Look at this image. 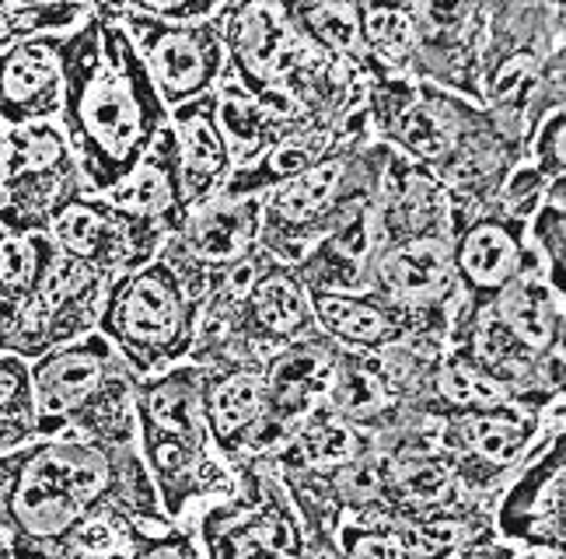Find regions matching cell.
<instances>
[{"label": "cell", "mask_w": 566, "mask_h": 559, "mask_svg": "<svg viewBox=\"0 0 566 559\" xmlns=\"http://www.w3.org/2000/svg\"><path fill=\"white\" fill-rule=\"evenodd\" d=\"M102 510H123L147 528L171 525L137 444L35 437L11 451L0 493L11 559H63L77 528Z\"/></svg>", "instance_id": "1"}, {"label": "cell", "mask_w": 566, "mask_h": 559, "mask_svg": "<svg viewBox=\"0 0 566 559\" xmlns=\"http://www.w3.org/2000/svg\"><path fill=\"white\" fill-rule=\"evenodd\" d=\"M60 74V130L74 150L84 189L105 197L168 130V105L129 32L95 11L63 32Z\"/></svg>", "instance_id": "2"}, {"label": "cell", "mask_w": 566, "mask_h": 559, "mask_svg": "<svg viewBox=\"0 0 566 559\" xmlns=\"http://www.w3.org/2000/svg\"><path fill=\"white\" fill-rule=\"evenodd\" d=\"M364 109L375 140L396 155L430 168L451 200L486 207L500 186L525 161V147L511 137L483 102L412 77H367Z\"/></svg>", "instance_id": "3"}, {"label": "cell", "mask_w": 566, "mask_h": 559, "mask_svg": "<svg viewBox=\"0 0 566 559\" xmlns=\"http://www.w3.org/2000/svg\"><path fill=\"white\" fill-rule=\"evenodd\" d=\"M563 294L542 273H528L486 312L451 321L448 347L490 378L507 402L553 413L563 405Z\"/></svg>", "instance_id": "4"}, {"label": "cell", "mask_w": 566, "mask_h": 559, "mask_svg": "<svg viewBox=\"0 0 566 559\" xmlns=\"http://www.w3.org/2000/svg\"><path fill=\"white\" fill-rule=\"evenodd\" d=\"M137 455L158 489L171 525L196 504L228 500L238 489L231 468L217 458L203 413V368L182 360L161 375L134 381Z\"/></svg>", "instance_id": "5"}, {"label": "cell", "mask_w": 566, "mask_h": 559, "mask_svg": "<svg viewBox=\"0 0 566 559\" xmlns=\"http://www.w3.org/2000/svg\"><path fill=\"white\" fill-rule=\"evenodd\" d=\"M566 0H493L479 53V102L528 150L535 126L563 109Z\"/></svg>", "instance_id": "6"}, {"label": "cell", "mask_w": 566, "mask_h": 559, "mask_svg": "<svg viewBox=\"0 0 566 559\" xmlns=\"http://www.w3.org/2000/svg\"><path fill=\"white\" fill-rule=\"evenodd\" d=\"M391 147L375 140L371 130L339 140L329 155L297 179L276 186L263 197L259 249L280 263H297L339 218L375 200Z\"/></svg>", "instance_id": "7"}, {"label": "cell", "mask_w": 566, "mask_h": 559, "mask_svg": "<svg viewBox=\"0 0 566 559\" xmlns=\"http://www.w3.org/2000/svg\"><path fill=\"white\" fill-rule=\"evenodd\" d=\"M203 297L176 273L165 255L113 276L98 308V333L137 378L161 375L189 360Z\"/></svg>", "instance_id": "8"}, {"label": "cell", "mask_w": 566, "mask_h": 559, "mask_svg": "<svg viewBox=\"0 0 566 559\" xmlns=\"http://www.w3.org/2000/svg\"><path fill=\"white\" fill-rule=\"evenodd\" d=\"M238 489L207 504L196 535L210 559H308V535L270 458L234 472Z\"/></svg>", "instance_id": "9"}, {"label": "cell", "mask_w": 566, "mask_h": 559, "mask_svg": "<svg viewBox=\"0 0 566 559\" xmlns=\"http://www.w3.org/2000/svg\"><path fill=\"white\" fill-rule=\"evenodd\" d=\"M448 245L454 287H459V305H454L451 321L486 312L521 276L542 273L538 255L528 245V221L514 218L496 200L486 207H465L451 200Z\"/></svg>", "instance_id": "10"}, {"label": "cell", "mask_w": 566, "mask_h": 559, "mask_svg": "<svg viewBox=\"0 0 566 559\" xmlns=\"http://www.w3.org/2000/svg\"><path fill=\"white\" fill-rule=\"evenodd\" d=\"M81 189L84 179L60 123L11 126L0 147V228L50 231L53 213Z\"/></svg>", "instance_id": "11"}, {"label": "cell", "mask_w": 566, "mask_h": 559, "mask_svg": "<svg viewBox=\"0 0 566 559\" xmlns=\"http://www.w3.org/2000/svg\"><path fill=\"white\" fill-rule=\"evenodd\" d=\"M559 413L563 405H556L553 413H535L517 402H496L486 410L441 420L438 434L451 455L462 493L496 504V493L507 486L521 462L528 458L532 444L542 437V430Z\"/></svg>", "instance_id": "12"}, {"label": "cell", "mask_w": 566, "mask_h": 559, "mask_svg": "<svg viewBox=\"0 0 566 559\" xmlns=\"http://www.w3.org/2000/svg\"><path fill=\"white\" fill-rule=\"evenodd\" d=\"M563 413L549 420L528 458L496 493L493 528L496 539L521 552L566 549V441Z\"/></svg>", "instance_id": "13"}, {"label": "cell", "mask_w": 566, "mask_h": 559, "mask_svg": "<svg viewBox=\"0 0 566 559\" xmlns=\"http://www.w3.org/2000/svg\"><path fill=\"white\" fill-rule=\"evenodd\" d=\"M46 234L60 255L102 273L105 280L150 263L168 242L165 231L88 189H81L53 213Z\"/></svg>", "instance_id": "14"}, {"label": "cell", "mask_w": 566, "mask_h": 559, "mask_svg": "<svg viewBox=\"0 0 566 559\" xmlns=\"http://www.w3.org/2000/svg\"><path fill=\"white\" fill-rule=\"evenodd\" d=\"M105 18V14H102ZM129 32L168 109L213 92L224 77V46L207 21H161L150 14H108Z\"/></svg>", "instance_id": "15"}, {"label": "cell", "mask_w": 566, "mask_h": 559, "mask_svg": "<svg viewBox=\"0 0 566 559\" xmlns=\"http://www.w3.org/2000/svg\"><path fill=\"white\" fill-rule=\"evenodd\" d=\"M105 284L108 280L102 273L56 252V260L50 263L46 276L39 280L29 305L11 321V329L0 336V350L21 360H35L53 347L95 333Z\"/></svg>", "instance_id": "16"}, {"label": "cell", "mask_w": 566, "mask_h": 559, "mask_svg": "<svg viewBox=\"0 0 566 559\" xmlns=\"http://www.w3.org/2000/svg\"><path fill=\"white\" fill-rule=\"evenodd\" d=\"M210 25L224 46V77L245 95H263L287 77L308 50L294 39L276 0H221Z\"/></svg>", "instance_id": "17"}, {"label": "cell", "mask_w": 566, "mask_h": 559, "mask_svg": "<svg viewBox=\"0 0 566 559\" xmlns=\"http://www.w3.org/2000/svg\"><path fill=\"white\" fill-rule=\"evenodd\" d=\"M259 224H263V197H213L189 210L186 224L161 245V255L196 294L207 297L217 273L259 252Z\"/></svg>", "instance_id": "18"}, {"label": "cell", "mask_w": 566, "mask_h": 559, "mask_svg": "<svg viewBox=\"0 0 566 559\" xmlns=\"http://www.w3.org/2000/svg\"><path fill=\"white\" fill-rule=\"evenodd\" d=\"M315 326L343 350L381 354L388 347L417 336H444L451 329V312L444 308H409L371 287L364 291H308Z\"/></svg>", "instance_id": "19"}, {"label": "cell", "mask_w": 566, "mask_h": 559, "mask_svg": "<svg viewBox=\"0 0 566 559\" xmlns=\"http://www.w3.org/2000/svg\"><path fill=\"white\" fill-rule=\"evenodd\" d=\"M493 0H412L417 14V81L441 84L479 102V53Z\"/></svg>", "instance_id": "20"}, {"label": "cell", "mask_w": 566, "mask_h": 559, "mask_svg": "<svg viewBox=\"0 0 566 559\" xmlns=\"http://www.w3.org/2000/svg\"><path fill=\"white\" fill-rule=\"evenodd\" d=\"M203 368V413L210 441L231 476L252 462H266V384L263 360L200 363Z\"/></svg>", "instance_id": "21"}, {"label": "cell", "mask_w": 566, "mask_h": 559, "mask_svg": "<svg viewBox=\"0 0 566 559\" xmlns=\"http://www.w3.org/2000/svg\"><path fill=\"white\" fill-rule=\"evenodd\" d=\"M116 363L119 354L108 347V339L98 329L29 360L32 399H35V437H60L67 430L71 416L113 375Z\"/></svg>", "instance_id": "22"}, {"label": "cell", "mask_w": 566, "mask_h": 559, "mask_svg": "<svg viewBox=\"0 0 566 559\" xmlns=\"http://www.w3.org/2000/svg\"><path fill=\"white\" fill-rule=\"evenodd\" d=\"M336 342L322 329L304 336L291 347H283L263 360V384H266V426H263V447L266 458L291 441L318 402H325L336 363Z\"/></svg>", "instance_id": "23"}, {"label": "cell", "mask_w": 566, "mask_h": 559, "mask_svg": "<svg viewBox=\"0 0 566 559\" xmlns=\"http://www.w3.org/2000/svg\"><path fill=\"white\" fill-rule=\"evenodd\" d=\"M451 189L430 168L391 150L375 192V245L406 239H444Z\"/></svg>", "instance_id": "24"}, {"label": "cell", "mask_w": 566, "mask_h": 559, "mask_svg": "<svg viewBox=\"0 0 566 559\" xmlns=\"http://www.w3.org/2000/svg\"><path fill=\"white\" fill-rule=\"evenodd\" d=\"M213 95H217V119H221V130L228 137L234 168L252 165L259 155H266L270 147L283 144L287 137L312 134V130H339V126H325L312 119L280 84L263 95H245L238 84L221 81Z\"/></svg>", "instance_id": "25"}, {"label": "cell", "mask_w": 566, "mask_h": 559, "mask_svg": "<svg viewBox=\"0 0 566 559\" xmlns=\"http://www.w3.org/2000/svg\"><path fill=\"white\" fill-rule=\"evenodd\" d=\"M63 32L14 39L0 50V123L25 126L60 116L63 74H60Z\"/></svg>", "instance_id": "26"}, {"label": "cell", "mask_w": 566, "mask_h": 559, "mask_svg": "<svg viewBox=\"0 0 566 559\" xmlns=\"http://www.w3.org/2000/svg\"><path fill=\"white\" fill-rule=\"evenodd\" d=\"M367 287L409 308H444L454 315L459 287L451 273V245L444 239H406L375 245Z\"/></svg>", "instance_id": "27"}, {"label": "cell", "mask_w": 566, "mask_h": 559, "mask_svg": "<svg viewBox=\"0 0 566 559\" xmlns=\"http://www.w3.org/2000/svg\"><path fill=\"white\" fill-rule=\"evenodd\" d=\"M168 126L176 134L182 197L186 207L196 210L221 197L228 176L234 171L228 137L221 130V119H217V95L207 92L168 109Z\"/></svg>", "instance_id": "28"}, {"label": "cell", "mask_w": 566, "mask_h": 559, "mask_svg": "<svg viewBox=\"0 0 566 559\" xmlns=\"http://www.w3.org/2000/svg\"><path fill=\"white\" fill-rule=\"evenodd\" d=\"M375 260V200L354 207L294 263L308 291H364Z\"/></svg>", "instance_id": "29"}, {"label": "cell", "mask_w": 566, "mask_h": 559, "mask_svg": "<svg viewBox=\"0 0 566 559\" xmlns=\"http://www.w3.org/2000/svg\"><path fill=\"white\" fill-rule=\"evenodd\" d=\"M325 405L336 410L346 423L357 426L360 434L375 437L381 430L396 426L409 416L406 405L396 399L388 384V375L381 368L378 354H360V350H336L329 392H325Z\"/></svg>", "instance_id": "30"}, {"label": "cell", "mask_w": 566, "mask_h": 559, "mask_svg": "<svg viewBox=\"0 0 566 559\" xmlns=\"http://www.w3.org/2000/svg\"><path fill=\"white\" fill-rule=\"evenodd\" d=\"M116 207H123L134 218L155 224L165 231L168 239L176 234L186 218L189 207L182 197V179H179V150H176V134L161 130V137L150 144V150L140 158V165L129 171V179H123L113 192H105Z\"/></svg>", "instance_id": "31"}, {"label": "cell", "mask_w": 566, "mask_h": 559, "mask_svg": "<svg viewBox=\"0 0 566 559\" xmlns=\"http://www.w3.org/2000/svg\"><path fill=\"white\" fill-rule=\"evenodd\" d=\"M360 130H371V123H367V109H357L354 119L346 126H339V130H312V134L287 137L283 144L270 147L266 155H259L252 165L234 168L228 176V182H224V189H221V197H228V200L266 197V192H273L276 186L297 179L301 171H308L315 161H322L339 140L354 137Z\"/></svg>", "instance_id": "32"}, {"label": "cell", "mask_w": 566, "mask_h": 559, "mask_svg": "<svg viewBox=\"0 0 566 559\" xmlns=\"http://www.w3.org/2000/svg\"><path fill=\"white\" fill-rule=\"evenodd\" d=\"M276 8L304 50L346 63L367 81V56L360 46L354 0H276Z\"/></svg>", "instance_id": "33"}, {"label": "cell", "mask_w": 566, "mask_h": 559, "mask_svg": "<svg viewBox=\"0 0 566 559\" xmlns=\"http://www.w3.org/2000/svg\"><path fill=\"white\" fill-rule=\"evenodd\" d=\"M367 77L417 81V14L412 0H354Z\"/></svg>", "instance_id": "34"}, {"label": "cell", "mask_w": 566, "mask_h": 559, "mask_svg": "<svg viewBox=\"0 0 566 559\" xmlns=\"http://www.w3.org/2000/svg\"><path fill=\"white\" fill-rule=\"evenodd\" d=\"M367 441L371 437L360 434L357 426L346 423L325 402H318L315 410L301 420L291 441L270 458V465L280 472V476H287V472H325L346 458H354L357 451L367 447Z\"/></svg>", "instance_id": "35"}, {"label": "cell", "mask_w": 566, "mask_h": 559, "mask_svg": "<svg viewBox=\"0 0 566 559\" xmlns=\"http://www.w3.org/2000/svg\"><path fill=\"white\" fill-rule=\"evenodd\" d=\"M35 441V399L29 360L0 350V455Z\"/></svg>", "instance_id": "36"}, {"label": "cell", "mask_w": 566, "mask_h": 559, "mask_svg": "<svg viewBox=\"0 0 566 559\" xmlns=\"http://www.w3.org/2000/svg\"><path fill=\"white\" fill-rule=\"evenodd\" d=\"M563 179L546 189V197L528 218V245L535 249L546 284L563 294L566 280V197Z\"/></svg>", "instance_id": "37"}, {"label": "cell", "mask_w": 566, "mask_h": 559, "mask_svg": "<svg viewBox=\"0 0 566 559\" xmlns=\"http://www.w3.org/2000/svg\"><path fill=\"white\" fill-rule=\"evenodd\" d=\"M339 559H409L385 521H350L343 518L333 531Z\"/></svg>", "instance_id": "38"}, {"label": "cell", "mask_w": 566, "mask_h": 559, "mask_svg": "<svg viewBox=\"0 0 566 559\" xmlns=\"http://www.w3.org/2000/svg\"><path fill=\"white\" fill-rule=\"evenodd\" d=\"M525 161L546 182H559L566 176V105L563 109H553L535 126L528 150H525Z\"/></svg>", "instance_id": "39"}, {"label": "cell", "mask_w": 566, "mask_h": 559, "mask_svg": "<svg viewBox=\"0 0 566 559\" xmlns=\"http://www.w3.org/2000/svg\"><path fill=\"white\" fill-rule=\"evenodd\" d=\"M126 559H210L200 546V535L186 521L168 528H140Z\"/></svg>", "instance_id": "40"}, {"label": "cell", "mask_w": 566, "mask_h": 559, "mask_svg": "<svg viewBox=\"0 0 566 559\" xmlns=\"http://www.w3.org/2000/svg\"><path fill=\"white\" fill-rule=\"evenodd\" d=\"M221 0H92L95 14H123V11H137L150 14L161 21H207Z\"/></svg>", "instance_id": "41"}, {"label": "cell", "mask_w": 566, "mask_h": 559, "mask_svg": "<svg viewBox=\"0 0 566 559\" xmlns=\"http://www.w3.org/2000/svg\"><path fill=\"white\" fill-rule=\"evenodd\" d=\"M454 559H563V552H521L507 542L490 539V542H479L472 549H462Z\"/></svg>", "instance_id": "42"}, {"label": "cell", "mask_w": 566, "mask_h": 559, "mask_svg": "<svg viewBox=\"0 0 566 559\" xmlns=\"http://www.w3.org/2000/svg\"><path fill=\"white\" fill-rule=\"evenodd\" d=\"M308 559H339L333 535H308Z\"/></svg>", "instance_id": "43"}, {"label": "cell", "mask_w": 566, "mask_h": 559, "mask_svg": "<svg viewBox=\"0 0 566 559\" xmlns=\"http://www.w3.org/2000/svg\"><path fill=\"white\" fill-rule=\"evenodd\" d=\"M4 137H8V126L0 123V147H4Z\"/></svg>", "instance_id": "44"}, {"label": "cell", "mask_w": 566, "mask_h": 559, "mask_svg": "<svg viewBox=\"0 0 566 559\" xmlns=\"http://www.w3.org/2000/svg\"><path fill=\"white\" fill-rule=\"evenodd\" d=\"M0 4H4V8H8V4H25V0H0ZM88 4H92V0H88Z\"/></svg>", "instance_id": "45"}, {"label": "cell", "mask_w": 566, "mask_h": 559, "mask_svg": "<svg viewBox=\"0 0 566 559\" xmlns=\"http://www.w3.org/2000/svg\"><path fill=\"white\" fill-rule=\"evenodd\" d=\"M0 11H4V4H0Z\"/></svg>", "instance_id": "46"}, {"label": "cell", "mask_w": 566, "mask_h": 559, "mask_svg": "<svg viewBox=\"0 0 566 559\" xmlns=\"http://www.w3.org/2000/svg\"><path fill=\"white\" fill-rule=\"evenodd\" d=\"M0 231H4V228H0Z\"/></svg>", "instance_id": "47"}]
</instances>
